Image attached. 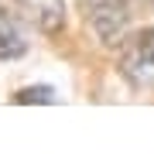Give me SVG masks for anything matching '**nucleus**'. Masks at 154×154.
<instances>
[{"instance_id": "obj_1", "label": "nucleus", "mask_w": 154, "mask_h": 154, "mask_svg": "<svg viewBox=\"0 0 154 154\" xmlns=\"http://www.w3.org/2000/svg\"><path fill=\"white\" fill-rule=\"evenodd\" d=\"M120 69H123V75L130 79V86L154 93V28L137 31L123 45Z\"/></svg>"}, {"instance_id": "obj_2", "label": "nucleus", "mask_w": 154, "mask_h": 154, "mask_svg": "<svg viewBox=\"0 0 154 154\" xmlns=\"http://www.w3.org/2000/svg\"><path fill=\"white\" fill-rule=\"evenodd\" d=\"M86 21L93 24V31L99 34V41L113 45L120 41V34L127 28V0H82Z\"/></svg>"}, {"instance_id": "obj_3", "label": "nucleus", "mask_w": 154, "mask_h": 154, "mask_svg": "<svg viewBox=\"0 0 154 154\" xmlns=\"http://www.w3.org/2000/svg\"><path fill=\"white\" fill-rule=\"evenodd\" d=\"M14 4L24 7L38 21V28H45V31H55L65 21V0H14Z\"/></svg>"}, {"instance_id": "obj_4", "label": "nucleus", "mask_w": 154, "mask_h": 154, "mask_svg": "<svg viewBox=\"0 0 154 154\" xmlns=\"http://www.w3.org/2000/svg\"><path fill=\"white\" fill-rule=\"evenodd\" d=\"M28 51V38H24L17 17L0 11V58H21Z\"/></svg>"}, {"instance_id": "obj_5", "label": "nucleus", "mask_w": 154, "mask_h": 154, "mask_svg": "<svg viewBox=\"0 0 154 154\" xmlns=\"http://www.w3.org/2000/svg\"><path fill=\"white\" fill-rule=\"evenodd\" d=\"M51 89L48 86H34V89H21L17 93V103H51Z\"/></svg>"}]
</instances>
